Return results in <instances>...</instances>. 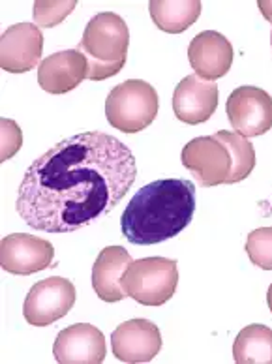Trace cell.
Returning <instances> with one entry per match:
<instances>
[{"mask_svg": "<svg viewBox=\"0 0 272 364\" xmlns=\"http://www.w3.org/2000/svg\"><path fill=\"white\" fill-rule=\"evenodd\" d=\"M0 130H2V152H0V160L6 161L11 156H16L17 151L23 145V134L21 128L10 119L0 120Z\"/></svg>", "mask_w": 272, "mask_h": 364, "instance_id": "cell-21", "label": "cell"}, {"mask_svg": "<svg viewBox=\"0 0 272 364\" xmlns=\"http://www.w3.org/2000/svg\"><path fill=\"white\" fill-rule=\"evenodd\" d=\"M195 213V184L184 178L154 181L130 199L121 218L128 242L151 246L165 242L188 228Z\"/></svg>", "mask_w": 272, "mask_h": 364, "instance_id": "cell-2", "label": "cell"}, {"mask_svg": "<svg viewBox=\"0 0 272 364\" xmlns=\"http://www.w3.org/2000/svg\"><path fill=\"white\" fill-rule=\"evenodd\" d=\"M107 346L104 333L90 323H77L60 331L53 346V355L58 363H104Z\"/></svg>", "mask_w": 272, "mask_h": 364, "instance_id": "cell-12", "label": "cell"}, {"mask_svg": "<svg viewBox=\"0 0 272 364\" xmlns=\"http://www.w3.org/2000/svg\"><path fill=\"white\" fill-rule=\"evenodd\" d=\"M180 160L201 188L236 184L254 171L256 149L241 134L220 130L214 136L188 141L180 152Z\"/></svg>", "mask_w": 272, "mask_h": 364, "instance_id": "cell-3", "label": "cell"}, {"mask_svg": "<svg viewBox=\"0 0 272 364\" xmlns=\"http://www.w3.org/2000/svg\"><path fill=\"white\" fill-rule=\"evenodd\" d=\"M130 31L121 16L102 11L87 23L79 51L89 63L90 81H104L121 72L128 57Z\"/></svg>", "mask_w": 272, "mask_h": 364, "instance_id": "cell-4", "label": "cell"}, {"mask_svg": "<svg viewBox=\"0 0 272 364\" xmlns=\"http://www.w3.org/2000/svg\"><path fill=\"white\" fill-rule=\"evenodd\" d=\"M55 248L49 240L28 233H11L0 242V265L10 274L28 276L53 265Z\"/></svg>", "mask_w": 272, "mask_h": 364, "instance_id": "cell-9", "label": "cell"}, {"mask_svg": "<svg viewBox=\"0 0 272 364\" xmlns=\"http://www.w3.org/2000/svg\"><path fill=\"white\" fill-rule=\"evenodd\" d=\"M218 85L186 75L173 92V111L180 122L190 126L203 124L218 107Z\"/></svg>", "mask_w": 272, "mask_h": 364, "instance_id": "cell-15", "label": "cell"}, {"mask_svg": "<svg viewBox=\"0 0 272 364\" xmlns=\"http://www.w3.org/2000/svg\"><path fill=\"white\" fill-rule=\"evenodd\" d=\"M89 77V63L79 49H66L43 58L38 66V83L49 94H66Z\"/></svg>", "mask_w": 272, "mask_h": 364, "instance_id": "cell-14", "label": "cell"}, {"mask_svg": "<svg viewBox=\"0 0 272 364\" xmlns=\"http://www.w3.org/2000/svg\"><path fill=\"white\" fill-rule=\"evenodd\" d=\"M148 11L154 25L168 34H180L188 31L201 16V2L199 0H152Z\"/></svg>", "mask_w": 272, "mask_h": 364, "instance_id": "cell-17", "label": "cell"}, {"mask_svg": "<svg viewBox=\"0 0 272 364\" xmlns=\"http://www.w3.org/2000/svg\"><path fill=\"white\" fill-rule=\"evenodd\" d=\"M113 355L122 363H148L162 349V334L156 323L148 319H130L111 334Z\"/></svg>", "mask_w": 272, "mask_h": 364, "instance_id": "cell-11", "label": "cell"}, {"mask_svg": "<svg viewBox=\"0 0 272 364\" xmlns=\"http://www.w3.org/2000/svg\"><path fill=\"white\" fill-rule=\"evenodd\" d=\"M188 60L199 79L214 83L231 70L233 46L220 32L203 31L190 42Z\"/></svg>", "mask_w": 272, "mask_h": 364, "instance_id": "cell-13", "label": "cell"}, {"mask_svg": "<svg viewBox=\"0 0 272 364\" xmlns=\"http://www.w3.org/2000/svg\"><path fill=\"white\" fill-rule=\"evenodd\" d=\"M246 254L254 265L272 271V228H257L248 235Z\"/></svg>", "mask_w": 272, "mask_h": 364, "instance_id": "cell-19", "label": "cell"}, {"mask_svg": "<svg viewBox=\"0 0 272 364\" xmlns=\"http://www.w3.org/2000/svg\"><path fill=\"white\" fill-rule=\"evenodd\" d=\"M160 107L156 89L143 79H128L113 87L105 100V117L115 130L137 134L154 122Z\"/></svg>", "mask_w": 272, "mask_h": 364, "instance_id": "cell-5", "label": "cell"}, {"mask_svg": "<svg viewBox=\"0 0 272 364\" xmlns=\"http://www.w3.org/2000/svg\"><path fill=\"white\" fill-rule=\"evenodd\" d=\"M272 23V21H271ZM271 46H272V32H271Z\"/></svg>", "mask_w": 272, "mask_h": 364, "instance_id": "cell-23", "label": "cell"}, {"mask_svg": "<svg viewBox=\"0 0 272 364\" xmlns=\"http://www.w3.org/2000/svg\"><path fill=\"white\" fill-rule=\"evenodd\" d=\"M136 178V158L121 139L85 132L32 161L17 190L16 208L38 231L72 233L111 213Z\"/></svg>", "mask_w": 272, "mask_h": 364, "instance_id": "cell-1", "label": "cell"}, {"mask_svg": "<svg viewBox=\"0 0 272 364\" xmlns=\"http://www.w3.org/2000/svg\"><path fill=\"white\" fill-rule=\"evenodd\" d=\"M267 304H268V310H271V314H272V284L267 291Z\"/></svg>", "mask_w": 272, "mask_h": 364, "instance_id": "cell-22", "label": "cell"}, {"mask_svg": "<svg viewBox=\"0 0 272 364\" xmlns=\"http://www.w3.org/2000/svg\"><path fill=\"white\" fill-rule=\"evenodd\" d=\"M77 301L74 284L60 276H51L31 287L23 304V318L34 327H48L68 316Z\"/></svg>", "mask_w": 272, "mask_h": 364, "instance_id": "cell-7", "label": "cell"}, {"mask_svg": "<svg viewBox=\"0 0 272 364\" xmlns=\"http://www.w3.org/2000/svg\"><path fill=\"white\" fill-rule=\"evenodd\" d=\"M121 284L126 295L143 306H162L177 291L178 263L158 255L131 261Z\"/></svg>", "mask_w": 272, "mask_h": 364, "instance_id": "cell-6", "label": "cell"}, {"mask_svg": "<svg viewBox=\"0 0 272 364\" xmlns=\"http://www.w3.org/2000/svg\"><path fill=\"white\" fill-rule=\"evenodd\" d=\"M225 113L236 134L259 137L272 128V96L257 87H239L229 94Z\"/></svg>", "mask_w": 272, "mask_h": 364, "instance_id": "cell-8", "label": "cell"}, {"mask_svg": "<svg viewBox=\"0 0 272 364\" xmlns=\"http://www.w3.org/2000/svg\"><path fill=\"white\" fill-rule=\"evenodd\" d=\"M235 363H272V328L251 323L236 334L233 343Z\"/></svg>", "mask_w": 272, "mask_h": 364, "instance_id": "cell-18", "label": "cell"}, {"mask_svg": "<svg viewBox=\"0 0 272 364\" xmlns=\"http://www.w3.org/2000/svg\"><path fill=\"white\" fill-rule=\"evenodd\" d=\"M77 2H43L38 0L34 4V21L40 26H55L62 23L74 11Z\"/></svg>", "mask_w": 272, "mask_h": 364, "instance_id": "cell-20", "label": "cell"}, {"mask_svg": "<svg viewBox=\"0 0 272 364\" xmlns=\"http://www.w3.org/2000/svg\"><path fill=\"white\" fill-rule=\"evenodd\" d=\"M131 265V257L122 246H107L99 252L92 265V287L98 299L104 302L124 301L126 291L122 289V276Z\"/></svg>", "mask_w": 272, "mask_h": 364, "instance_id": "cell-16", "label": "cell"}, {"mask_svg": "<svg viewBox=\"0 0 272 364\" xmlns=\"http://www.w3.org/2000/svg\"><path fill=\"white\" fill-rule=\"evenodd\" d=\"M43 34L32 23H17L6 28L0 38V66L10 73L31 72L40 66Z\"/></svg>", "mask_w": 272, "mask_h": 364, "instance_id": "cell-10", "label": "cell"}]
</instances>
